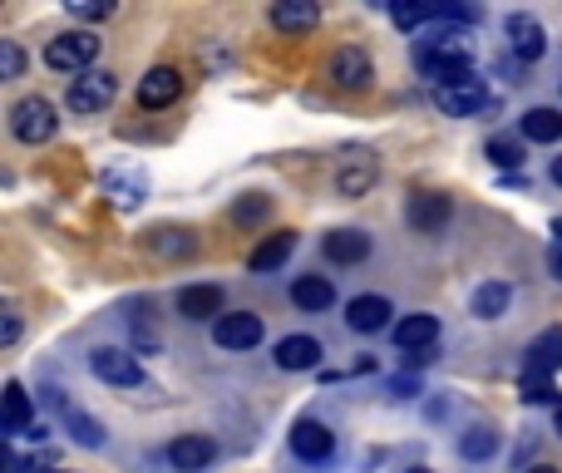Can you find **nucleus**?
Listing matches in <instances>:
<instances>
[{
    "label": "nucleus",
    "instance_id": "obj_1",
    "mask_svg": "<svg viewBox=\"0 0 562 473\" xmlns=\"http://www.w3.org/2000/svg\"><path fill=\"white\" fill-rule=\"evenodd\" d=\"M414 65L420 74H439V69H473V39L459 30H434L429 39L414 45Z\"/></svg>",
    "mask_w": 562,
    "mask_h": 473
},
{
    "label": "nucleus",
    "instance_id": "obj_2",
    "mask_svg": "<svg viewBox=\"0 0 562 473\" xmlns=\"http://www.w3.org/2000/svg\"><path fill=\"white\" fill-rule=\"evenodd\" d=\"M99 55V35H89V30H65V35H55L45 45V65L59 69V74H89V65H94Z\"/></svg>",
    "mask_w": 562,
    "mask_h": 473
},
{
    "label": "nucleus",
    "instance_id": "obj_3",
    "mask_svg": "<svg viewBox=\"0 0 562 473\" xmlns=\"http://www.w3.org/2000/svg\"><path fill=\"white\" fill-rule=\"evenodd\" d=\"M55 128H59L55 104H49V99H39V94L20 99V104L10 108V134H15L20 143H49V138H55Z\"/></svg>",
    "mask_w": 562,
    "mask_h": 473
},
{
    "label": "nucleus",
    "instance_id": "obj_4",
    "mask_svg": "<svg viewBox=\"0 0 562 473\" xmlns=\"http://www.w3.org/2000/svg\"><path fill=\"white\" fill-rule=\"evenodd\" d=\"M89 370H94L104 384H118V390L144 384V365H138V355L134 350H114V345H99V350L89 355Z\"/></svg>",
    "mask_w": 562,
    "mask_h": 473
},
{
    "label": "nucleus",
    "instance_id": "obj_5",
    "mask_svg": "<svg viewBox=\"0 0 562 473\" xmlns=\"http://www.w3.org/2000/svg\"><path fill=\"white\" fill-rule=\"evenodd\" d=\"M434 104H439L444 114H454V118H473L479 108H489L493 99H489V84H483L479 74H469V79H459V84H449V89H434Z\"/></svg>",
    "mask_w": 562,
    "mask_h": 473
},
{
    "label": "nucleus",
    "instance_id": "obj_6",
    "mask_svg": "<svg viewBox=\"0 0 562 473\" xmlns=\"http://www.w3.org/2000/svg\"><path fill=\"white\" fill-rule=\"evenodd\" d=\"M108 99H114V74H104V69H89V74L69 79L65 104L74 108V114H99V108H108Z\"/></svg>",
    "mask_w": 562,
    "mask_h": 473
},
{
    "label": "nucleus",
    "instance_id": "obj_7",
    "mask_svg": "<svg viewBox=\"0 0 562 473\" xmlns=\"http://www.w3.org/2000/svg\"><path fill=\"white\" fill-rule=\"evenodd\" d=\"M213 341L222 345V350H252V345L262 341V315H252V311H227L222 321L213 325Z\"/></svg>",
    "mask_w": 562,
    "mask_h": 473
},
{
    "label": "nucleus",
    "instance_id": "obj_8",
    "mask_svg": "<svg viewBox=\"0 0 562 473\" xmlns=\"http://www.w3.org/2000/svg\"><path fill=\"white\" fill-rule=\"evenodd\" d=\"M177 94H183V79H177V69H168V65L148 69V74L138 79V108H148V114L177 104Z\"/></svg>",
    "mask_w": 562,
    "mask_h": 473
},
{
    "label": "nucleus",
    "instance_id": "obj_9",
    "mask_svg": "<svg viewBox=\"0 0 562 473\" xmlns=\"http://www.w3.org/2000/svg\"><path fill=\"white\" fill-rule=\"evenodd\" d=\"M45 404L59 414V419H65V429L74 434V439L84 443V449H99V443H104V424H99V419H89L84 409H74V404H69L59 390H45Z\"/></svg>",
    "mask_w": 562,
    "mask_h": 473
},
{
    "label": "nucleus",
    "instance_id": "obj_10",
    "mask_svg": "<svg viewBox=\"0 0 562 473\" xmlns=\"http://www.w3.org/2000/svg\"><path fill=\"white\" fill-rule=\"evenodd\" d=\"M331 449H335V434L325 429L321 419H296L291 424V453L296 459L321 463V459H331Z\"/></svg>",
    "mask_w": 562,
    "mask_h": 473
},
{
    "label": "nucleus",
    "instance_id": "obj_11",
    "mask_svg": "<svg viewBox=\"0 0 562 473\" xmlns=\"http://www.w3.org/2000/svg\"><path fill=\"white\" fill-rule=\"evenodd\" d=\"M562 370V331H542L528 345V360H523V380H552Z\"/></svg>",
    "mask_w": 562,
    "mask_h": 473
},
{
    "label": "nucleus",
    "instance_id": "obj_12",
    "mask_svg": "<svg viewBox=\"0 0 562 473\" xmlns=\"http://www.w3.org/2000/svg\"><path fill=\"white\" fill-rule=\"evenodd\" d=\"M331 79H335V89H370V79H375L370 55H365V49H355V45L335 49V55H331Z\"/></svg>",
    "mask_w": 562,
    "mask_h": 473
},
{
    "label": "nucleus",
    "instance_id": "obj_13",
    "mask_svg": "<svg viewBox=\"0 0 562 473\" xmlns=\"http://www.w3.org/2000/svg\"><path fill=\"white\" fill-rule=\"evenodd\" d=\"M213 459H217V443L207 439V434H177V439L168 443V463H173L177 473H197Z\"/></svg>",
    "mask_w": 562,
    "mask_h": 473
},
{
    "label": "nucleus",
    "instance_id": "obj_14",
    "mask_svg": "<svg viewBox=\"0 0 562 473\" xmlns=\"http://www.w3.org/2000/svg\"><path fill=\"white\" fill-rule=\"evenodd\" d=\"M177 311L187 315V321H222V286H183L177 291Z\"/></svg>",
    "mask_w": 562,
    "mask_h": 473
},
{
    "label": "nucleus",
    "instance_id": "obj_15",
    "mask_svg": "<svg viewBox=\"0 0 562 473\" xmlns=\"http://www.w3.org/2000/svg\"><path fill=\"white\" fill-rule=\"evenodd\" d=\"M434 341H439V315H429V311H414L394 325V345L400 350L420 355V350H434Z\"/></svg>",
    "mask_w": 562,
    "mask_h": 473
},
{
    "label": "nucleus",
    "instance_id": "obj_16",
    "mask_svg": "<svg viewBox=\"0 0 562 473\" xmlns=\"http://www.w3.org/2000/svg\"><path fill=\"white\" fill-rule=\"evenodd\" d=\"M144 242H148V252H153V256H168V262H183V256L197 252V232H187V227H177V222L153 227Z\"/></svg>",
    "mask_w": 562,
    "mask_h": 473
},
{
    "label": "nucleus",
    "instance_id": "obj_17",
    "mask_svg": "<svg viewBox=\"0 0 562 473\" xmlns=\"http://www.w3.org/2000/svg\"><path fill=\"white\" fill-rule=\"evenodd\" d=\"M508 49L518 59H542V49H548V39H542V25L532 15H508Z\"/></svg>",
    "mask_w": 562,
    "mask_h": 473
},
{
    "label": "nucleus",
    "instance_id": "obj_18",
    "mask_svg": "<svg viewBox=\"0 0 562 473\" xmlns=\"http://www.w3.org/2000/svg\"><path fill=\"white\" fill-rule=\"evenodd\" d=\"M316 20H321L316 0H276L272 5V25L286 35H306V30H316Z\"/></svg>",
    "mask_w": 562,
    "mask_h": 473
},
{
    "label": "nucleus",
    "instance_id": "obj_19",
    "mask_svg": "<svg viewBox=\"0 0 562 473\" xmlns=\"http://www.w3.org/2000/svg\"><path fill=\"white\" fill-rule=\"evenodd\" d=\"M276 365H282V370H316V365H321V341H311V335H286V341H276Z\"/></svg>",
    "mask_w": 562,
    "mask_h": 473
},
{
    "label": "nucleus",
    "instance_id": "obj_20",
    "mask_svg": "<svg viewBox=\"0 0 562 473\" xmlns=\"http://www.w3.org/2000/svg\"><path fill=\"white\" fill-rule=\"evenodd\" d=\"M449 212L454 207H449V197L444 193H414L410 197V222L420 227V232H439V227L449 222Z\"/></svg>",
    "mask_w": 562,
    "mask_h": 473
},
{
    "label": "nucleus",
    "instance_id": "obj_21",
    "mask_svg": "<svg viewBox=\"0 0 562 473\" xmlns=\"http://www.w3.org/2000/svg\"><path fill=\"white\" fill-rule=\"evenodd\" d=\"M321 246H325V256H331L335 266H355V262H365V252H370V236L341 227V232H331Z\"/></svg>",
    "mask_w": 562,
    "mask_h": 473
},
{
    "label": "nucleus",
    "instance_id": "obj_22",
    "mask_svg": "<svg viewBox=\"0 0 562 473\" xmlns=\"http://www.w3.org/2000/svg\"><path fill=\"white\" fill-rule=\"evenodd\" d=\"M345 321H351V331H385V321H390V301L385 296H355L351 311H345Z\"/></svg>",
    "mask_w": 562,
    "mask_h": 473
},
{
    "label": "nucleus",
    "instance_id": "obj_23",
    "mask_svg": "<svg viewBox=\"0 0 562 473\" xmlns=\"http://www.w3.org/2000/svg\"><path fill=\"white\" fill-rule=\"evenodd\" d=\"M335 187H341V197H365L375 187V158L370 153H355L351 163L335 173Z\"/></svg>",
    "mask_w": 562,
    "mask_h": 473
},
{
    "label": "nucleus",
    "instance_id": "obj_24",
    "mask_svg": "<svg viewBox=\"0 0 562 473\" xmlns=\"http://www.w3.org/2000/svg\"><path fill=\"white\" fill-rule=\"evenodd\" d=\"M523 138H528V143H558L562 114L558 108H528V114H523Z\"/></svg>",
    "mask_w": 562,
    "mask_h": 473
},
{
    "label": "nucleus",
    "instance_id": "obj_25",
    "mask_svg": "<svg viewBox=\"0 0 562 473\" xmlns=\"http://www.w3.org/2000/svg\"><path fill=\"white\" fill-rule=\"evenodd\" d=\"M291 301L301 305V311H325V305L335 301V291H331V281L325 276H296V286H291Z\"/></svg>",
    "mask_w": 562,
    "mask_h": 473
},
{
    "label": "nucleus",
    "instance_id": "obj_26",
    "mask_svg": "<svg viewBox=\"0 0 562 473\" xmlns=\"http://www.w3.org/2000/svg\"><path fill=\"white\" fill-rule=\"evenodd\" d=\"M513 301V286L508 281H483L479 291H473V315H483V321H498L503 311H508Z\"/></svg>",
    "mask_w": 562,
    "mask_h": 473
},
{
    "label": "nucleus",
    "instance_id": "obj_27",
    "mask_svg": "<svg viewBox=\"0 0 562 473\" xmlns=\"http://www.w3.org/2000/svg\"><path fill=\"white\" fill-rule=\"evenodd\" d=\"M291 246H296V232H276V236H266L262 246L252 252V272H276V266L291 256Z\"/></svg>",
    "mask_w": 562,
    "mask_h": 473
},
{
    "label": "nucleus",
    "instance_id": "obj_28",
    "mask_svg": "<svg viewBox=\"0 0 562 473\" xmlns=\"http://www.w3.org/2000/svg\"><path fill=\"white\" fill-rule=\"evenodd\" d=\"M25 424H30V394L10 380L5 384V434H25Z\"/></svg>",
    "mask_w": 562,
    "mask_h": 473
},
{
    "label": "nucleus",
    "instance_id": "obj_29",
    "mask_svg": "<svg viewBox=\"0 0 562 473\" xmlns=\"http://www.w3.org/2000/svg\"><path fill=\"white\" fill-rule=\"evenodd\" d=\"M493 449H498V434H493L489 424H479V429H469V434L459 439V453H463V459H489Z\"/></svg>",
    "mask_w": 562,
    "mask_h": 473
},
{
    "label": "nucleus",
    "instance_id": "obj_30",
    "mask_svg": "<svg viewBox=\"0 0 562 473\" xmlns=\"http://www.w3.org/2000/svg\"><path fill=\"white\" fill-rule=\"evenodd\" d=\"M266 212H272V203H266L262 193H246V197H237V207H232V222H237V227H256Z\"/></svg>",
    "mask_w": 562,
    "mask_h": 473
},
{
    "label": "nucleus",
    "instance_id": "obj_31",
    "mask_svg": "<svg viewBox=\"0 0 562 473\" xmlns=\"http://www.w3.org/2000/svg\"><path fill=\"white\" fill-rule=\"evenodd\" d=\"M104 193H108V203H114V207H138V203H144V187L128 183V177L118 183V173L104 177Z\"/></svg>",
    "mask_w": 562,
    "mask_h": 473
},
{
    "label": "nucleus",
    "instance_id": "obj_32",
    "mask_svg": "<svg viewBox=\"0 0 562 473\" xmlns=\"http://www.w3.org/2000/svg\"><path fill=\"white\" fill-rule=\"evenodd\" d=\"M489 158L498 168H518L523 163V143H513V138H489Z\"/></svg>",
    "mask_w": 562,
    "mask_h": 473
},
{
    "label": "nucleus",
    "instance_id": "obj_33",
    "mask_svg": "<svg viewBox=\"0 0 562 473\" xmlns=\"http://www.w3.org/2000/svg\"><path fill=\"white\" fill-rule=\"evenodd\" d=\"M558 380H523V400L528 404H558Z\"/></svg>",
    "mask_w": 562,
    "mask_h": 473
},
{
    "label": "nucleus",
    "instance_id": "obj_34",
    "mask_svg": "<svg viewBox=\"0 0 562 473\" xmlns=\"http://www.w3.org/2000/svg\"><path fill=\"white\" fill-rule=\"evenodd\" d=\"M0 74H5V79H20V74H25V55H20L15 39H0Z\"/></svg>",
    "mask_w": 562,
    "mask_h": 473
},
{
    "label": "nucleus",
    "instance_id": "obj_35",
    "mask_svg": "<svg viewBox=\"0 0 562 473\" xmlns=\"http://www.w3.org/2000/svg\"><path fill=\"white\" fill-rule=\"evenodd\" d=\"M69 15H79V20H104V15H114V0H69Z\"/></svg>",
    "mask_w": 562,
    "mask_h": 473
},
{
    "label": "nucleus",
    "instance_id": "obj_36",
    "mask_svg": "<svg viewBox=\"0 0 562 473\" xmlns=\"http://www.w3.org/2000/svg\"><path fill=\"white\" fill-rule=\"evenodd\" d=\"M390 15H394V25L414 30V25H424V20H434V5H394Z\"/></svg>",
    "mask_w": 562,
    "mask_h": 473
},
{
    "label": "nucleus",
    "instance_id": "obj_37",
    "mask_svg": "<svg viewBox=\"0 0 562 473\" xmlns=\"http://www.w3.org/2000/svg\"><path fill=\"white\" fill-rule=\"evenodd\" d=\"M20 341V315L5 311V321H0V345H15Z\"/></svg>",
    "mask_w": 562,
    "mask_h": 473
},
{
    "label": "nucleus",
    "instance_id": "obj_38",
    "mask_svg": "<svg viewBox=\"0 0 562 473\" xmlns=\"http://www.w3.org/2000/svg\"><path fill=\"white\" fill-rule=\"evenodd\" d=\"M394 394H420V380H410V374H400V380H390Z\"/></svg>",
    "mask_w": 562,
    "mask_h": 473
},
{
    "label": "nucleus",
    "instance_id": "obj_39",
    "mask_svg": "<svg viewBox=\"0 0 562 473\" xmlns=\"http://www.w3.org/2000/svg\"><path fill=\"white\" fill-rule=\"evenodd\" d=\"M552 183L562 187V158H552Z\"/></svg>",
    "mask_w": 562,
    "mask_h": 473
},
{
    "label": "nucleus",
    "instance_id": "obj_40",
    "mask_svg": "<svg viewBox=\"0 0 562 473\" xmlns=\"http://www.w3.org/2000/svg\"><path fill=\"white\" fill-rule=\"evenodd\" d=\"M552 276H562V246L552 252Z\"/></svg>",
    "mask_w": 562,
    "mask_h": 473
},
{
    "label": "nucleus",
    "instance_id": "obj_41",
    "mask_svg": "<svg viewBox=\"0 0 562 473\" xmlns=\"http://www.w3.org/2000/svg\"><path fill=\"white\" fill-rule=\"evenodd\" d=\"M528 473H558V469H552V463H538V469H528Z\"/></svg>",
    "mask_w": 562,
    "mask_h": 473
},
{
    "label": "nucleus",
    "instance_id": "obj_42",
    "mask_svg": "<svg viewBox=\"0 0 562 473\" xmlns=\"http://www.w3.org/2000/svg\"><path fill=\"white\" fill-rule=\"evenodd\" d=\"M552 236H558V242H562V217H558V222H552Z\"/></svg>",
    "mask_w": 562,
    "mask_h": 473
},
{
    "label": "nucleus",
    "instance_id": "obj_43",
    "mask_svg": "<svg viewBox=\"0 0 562 473\" xmlns=\"http://www.w3.org/2000/svg\"><path fill=\"white\" fill-rule=\"evenodd\" d=\"M558 429H562V409H558Z\"/></svg>",
    "mask_w": 562,
    "mask_h": 473
},
{
    "label": "nucleus",
    "instance_id": "obj_44",
    "mask_svg": "<svg viewBox=\"0 0 562 473\" xmlns=\"http://www.w3.org/2000/svg\"><path fill=\"white\" fill-rule=\"evenodd\" d=\"M410 473H429V469H410Z\"/></svg>",
    "mask_w": 562,
    "mask_h": 473
},
{
    "label": "nucleus",
    "instance_id": "obj_45",
    "mask_svg": "<svg viewBox=\"0 0 562 473\" xmlns=\"http://www.w3.org/2000/svg\"><path fill=\"white\" fill-rule=\"evenodd\" d=\"M45 473H59V469H45Z\"/></svg>",
    "mask_w": 562,
    "mask_h": 473
}]
</instances>
